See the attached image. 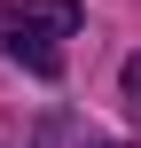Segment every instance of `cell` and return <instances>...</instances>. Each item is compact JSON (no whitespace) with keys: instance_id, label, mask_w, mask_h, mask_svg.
Returning a JSON list of instances; mask_svg holds the SVG:
<instances>
[{"instance_id":"obj_3","label":"cell","mask_w":141,"mask_h":148,"mask_svg":"<svg viewBox=\"0 0 141 148\" xmlns=\"http://www.w3.org/2000/svg\"><path fill=\"white\" fill-rule=\"evenodd\" d=\"M94 148H126V140H94Z\"/></svg>"},{"instance_id":"obj_2","label":"cell","mask_w":141,"mask_h":148,"mask_svg":"<svg viewBox=\"0 0 141 148\" xmlns=\"http://www.w3.org/2000/svg\"><path fill=\"white\" fill-rule=\"evenodd\" d=\"M126 101H133V109H141V55H133V62H126Z\"/></svg>"},{"instance_id":"obj_1","label":"cell","mask_w":141,"mask_h":148,"mask_svg":"<svg viewBox=\"0 0 141 148\" xmlns=\"http://www.w3.org/2000/svg\"><path fill=\"white\" fill-rule=\"evenodd\" d=\"M78 31V0H24L0 16V47L31 70V78H55L63 70V39Z\"/></svg>"}]
</instances>
